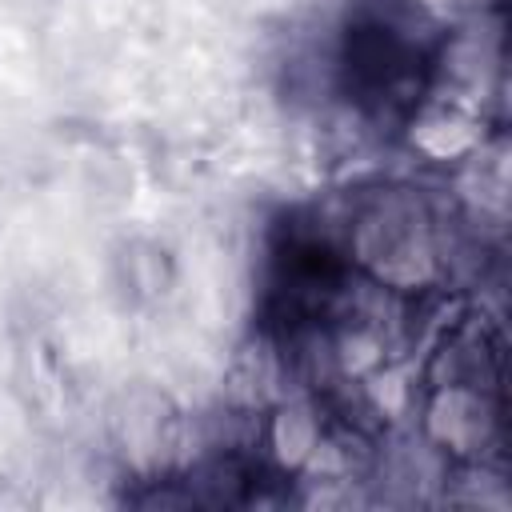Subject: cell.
I'll return each mask as SVG.
<instances>
[{
	"instance_id": "obj_1",
	"label": "cell",
	"mask_w": 512,
	"mask_h": 512,
	"mask_svg": "<svg viewBox=\"0 0 512 512\" xmlns=\"http://www.w3.org/2000/svg\"><path fill=\"white\" fill-rule=\"evenodd\" d=\"M340 252L372 280V288L420 292L444 268L440 216L412 188L364 192L340 228Z\"/></svg>"
},
{
	"instance_id": "obj_2",
	"label": "cell",
	"mask_w": 512,
	"mask_h": 512,
	"mask_svg": "<svg viewBox=\"0 0 512 512\" xmlns=\"http://www.w3.org/2000/svg\"><path fill=\"white\" fill-rule=\"evenodd\" d=\"M424 436L456 464H484L500 448V376L428 372Z\"/></svg>"
},
{
	"instance_id": "obj_3",
	"label": "cell",
	"mask_w": 512,
	"mask_h": 512,
	"mask_svg": "<svg viewBox=\"0 0 512 512\" xmlns=\"http://www.w3.org/2000/svg\"><path fill=\"white\" fill-rule=\"evenodd\" d=\"M432 4H472V0H432Z\"/></svg>"
}]
</instances>
